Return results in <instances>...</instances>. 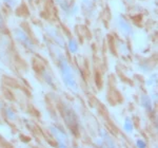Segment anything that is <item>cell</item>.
<instances>
[{"mask_svg": "<svg viewBox=\"0 0 158 148\" xmlns=\"http://www.w3.org/2000/svg\"><path fill=\"white\" fill-rule=\"evenodd\" d=\"M58 66H59L60 73L61 76H62L64 85L70 90L74 91V92H77L78 85H77V81L75 80V76H74V71L64 56H60V58L58 59Z\"/></svg>", "mask_w": 158, "mask_h": 148, "instance_id": "cell-1", "label": "cell"}, {"mask_svg": "<svg viewBox=\"0 0 158 148\" xmlns=\"http://www.w3.org/2000/svg\"><path fill=\"white\" fill-rule=\"evenodd\" d=\"M61 112H62V116L67 126L70 128V130H72V132L74 133H77L78 132V120L76 116L75 112L70 106L67 104H63L62 108H61Z\"/></svg>", "mask_w": 158, "mask_h": 148, "instance_id": "cell-2", "label": "cell"}, {"mask_svg": "<svg viewBox=\"0 0 158 148\" xmlns=\"http://www.w3.org/2000/svg\"><path fill=\"white\" fill-rule=\"evenodd\" d=\"M14 35H15V38H16L22 46H24L27 50L34 51L35 49L34 42L32 41V39L27 36V34L24 31H22L21 29H16L14 31Z\"/></svg>", "mask_w": 158, "mask_h": 148, "instance_id": "cell-3", "label": "cell"}, {"mask_svg": "<svg viewBox=\"0 0 158 148\" xmlns=\"http://www.w3.org/2000/svg\"><path fill=\"white\" fill-rule=\"evenodd\" d=\"M51 132L53 133V136L56 137V140L58 141V145L61 147H65L69 142L68 136L62 129H60L59 127H56V126H51L50 127Z\"/></svg>", "mask_w": 158, "mask_h": 148, "instance_id": "cell-4", "label": "cell"}, {"mask_svg": "<svg viewBox=\"0 0 158 148\" xmlns=\"http://www.w3.org/2000/svg\"><path fill=\"white\" fill-rule=\"evenodd\" d=\"M45 31L48 32V34L50 35V37L52 38V39L54 40L58 46H60V47H64L65 46L64 39H63V37L59 34V32H58V30L56 29V28H53V27H51V25H48L47 29H45Z\"/></svg>", "mask_w": 158, "mask_h": 148, "instance_id": "cell-5", "label": "cell"}, {"mask_svg": "<svg viewBox=\"0 0 158 148\" xmlns=\"http://www.w3.org/2000/svg\"><path fill=\"white\" fill-rule=\"evenodd\" d=\"M117 25H118L119 30H120L126 36H130V35L133 34V29H132L131 24H130L124 18H122V17H118V18H117Z\"/></svg>", "mask_w": 158, "mask_h": 148, "instance_id": "cell-6", "label": "cell"}, {"mask_svg": "<svg viewBox=\"0 0 158 148\" xmlns=\"http://www.w3.org/2000/svg\"><path fill=\"white\" fill-rule=\"evenodd\" d=\"M141 105L146 110H148L149 112H151L153 110V107H152V101L150 98V96H148L147 94H142L141 95Z\"/></svg>", "mask_w": 158, "mask_h": 148, "instance_id": "cell-7", "label": "cell"}, {"mask_svg": "<svg viewBox=\"0 0 158 148\" xmlns=\"http://www.w3.org/2000/svg\"><path fill=\"white\" fill-rule=\"evenodd\" d=\"M100 137H101V140L103 141L104 145H109L110 147H114V146H115V143L112 141L111 137H110L109 134L106 133V130H101V131H100Z\"/></svg>", "mask_w": 158, "mask_h": 148, "instance_id": "cell-8", "label": "cell"}, {"mask_svg": "<svg viewBox=\"0 0 158 148\" xmlns=\"http://www.w3.org/2000/svg\"><path fill=\"white\" fill-rule=\"evenodd\" d=\"M68 47H69V50L71 51V53H73V54H75V53L77 52L78 51V43L75 40V38H71V39L69 40Z\"/></svg>", "mask_w": 158, "mask_h": 148, "instance_id": "cell-9", "label": "cell"}, {"mask_svg": "<svg viewBox=\"0 0 158 148\" xmlns=\"http://www.w3.org/2000/svg\"><path fill=\"white\" fill-rule=\"evenodd\" d=\"M124 130H126L127 132H131L132 130L134 128V125H133V122H132V120L130 119V117H127L126 121H124Z\"/></svg>", "mask_w": 158, "mask_h": 148, "instance_id": "cell-10", "label": "cell"}, {"mask_svg": "<svg viewBox=\"0 0 158 148\" xmlns=\"http://www.w3.org/2000/svg\"><path fill=\"white\" fill-rule=\"evenodd\" d=\"M58 3H59V6L62 7L64 11L70 12V7H69L67 0H58Z\"/></svg>", "mask_w": 158, "mask_h": 148, "instance_id": "cell-11", "label": "cell"}, {"mask_svg": "<svg viewBox=\"0 0 158 148\" xmlns=\"http://www.w3.org/2000/svg\"><path fill=\"white\" fill-rule=\"evenodd\" d=\"M6 116L9 117L10 120H15V119H16V113H15V112L13 111L11 108H7L6 110Z\"/></svg>", "mask_w": 158, "mask_h": 148, "instance_id": "cell-12", "label": "cell"}, {"mask_svg": "<svg viewBox=\"0 0 158 148\" xmlns=\"http://www.w3.org/2000/svg\"><path fill=\"white\" fill-rule=\"evenodd\" d=\"M4 28H6V24H4V20L2 15L0 14V31H4Z\"/></svg>", "mask_w": 158, "mask_h": 148, "instance_id": "cell-13", "label": "cell"}, {"mask_svg": "<svg viewBox=\"0 0 158 148\" xmlns=\"http://www.w3.org/2000/svg\"><path fill=\"white\" fill-rule=\"evenodd\" d=\"M136 145H137V147H146L147 146V144H146V142L144 141H142V140H137V142H136Z\"/></svg>", "mask_w": 158, "mask_h": 148, "instance_id": "cell-14", "label": "cell"}, {"mask_svg": "<svg viewBox=\"0 0 158 148\" xmlns=\"http://www.w3.org/2000/svg\"><path fill=\"white\" fill-rule=\"evenodd\" d=\"M3 1L6 4H10V6H13V3H14V0H3Z\"/></svg>", "mask_w": 158, "mask_h": 148, "instance_id": "cell-15", "label": "cell"}, {"mask_svg": "<svg viewBox=\"0 0 158 148\" xmlns=\"http://www.w3.org/2000/svg\"><path fill=\"white\" fill-rule=\"evenodd\" d=\"M155 77H156V74H154V78H155ZM152 81H148V85H151ZM154 81L156 83V80H154Z\"/></svg>", "mask_w": 158, "mask_h": 148, "instance_id": "cell-16", "label": "cell"}, {"mask_svg": "<svg viewBox=\"0 0 158 148\" xmlns=\"http://www.w3.org/2000/svg\"><path fill=\"white\" fill-rule=\"evenodd\" d=\"M83 2H85V3H86V4H89L90 3V0H82Z\"/></svg>", "mask_w": 158, "mask_h": 148, "instance_id": "cell-17", "label": "cell"}]
</instances>
